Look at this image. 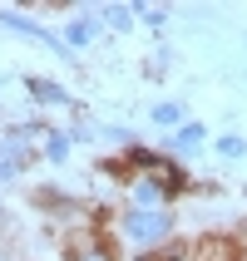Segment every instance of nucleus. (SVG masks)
Instances as JSON below:
<instances>
[{
    "instance_id": "1",
    "label": "nucleus",
    "mask_w": 247,
    "mask_h": 261,
    "mask_svg": "<svg viewBox=\"0 0 247 261\" xmlns=\"http://www.w3.org/2000/svg\"><path fill=\"white\" fill-rule=\"evenodd\" d=\"M173 227V217H163V212H129V222H124V232L133 237V242H153V237H163Z\"/></svg>"
},
{
    "instance_id": "2",
    "label": "nucleus",
    "mask_w": 247,
    "mask_h": 261,
    "mask_svg": "<svg viewBox=\"0 0 247 261\" xmlns=\"http://www.w3.org/2000/svg\"><path fill=\"white\" fill-rule=\"evenodd\" d=\"M64 251H70V261H114L109 242H99V237H89V232L70 237V242H64Z\"/></svg>"
},
{
    "instance_id": "3",
    "label": "nucleus",
    "mask_w": 247,
    "mask_h": 261,
    "mask_svg": "<svg viewBox=\"0 0 247 261\" xmlns=\"http://www.w3.org/2000/svg\"><path fill=\"white\" fill-rule=\"evenodd\" d=\"M198 261H237V247L228 237H203L198 242Z\"/></svg>"
},
{
    "instance_id": "4",
    "label": "nucleus",
    "mask_w": 247,
    "mask_h": 261,
    "mask_svg": "<svg viewBox=\"0 0 247 261\" xmlns=\"http://www.w3.org/2000/svg\"><path fill=\"white\" fill-rule=\"evenodd\" d=\"M30 94H40V103H64L70 94L59 84H50V79H30Z\"/></svg>"
},
{
    "instance_id": "5",
    "label": "nucleus",
    "mask_w": 247,
    "mask_h": 261,
    "mask_svg": "<svg viewBox=\"0 0 247 261\" xmlns=\"http://www.w3.org/2000/svg\"><path fill=\"white\" fill-rule=\"evenodd\" d=\"M10 30H20V35H30V40H40V44H55V35H44L40 25H30V20H15V15H0Z\"/></svg>"
},
{
    "instance_id": "6",
    "label": "nucleus",
    "mask_w": 247,
    "mask_h": 261,
    "mask_svg": "<svg viewBox=\"0 0 247 261\" xmlns=\"http://www.w3.org/2000/svg\"><path fill=\"white\" fill-rule=\"evenodd\" d=\"M20 158H25V148H20V143H5V148H0V177H10V168Z\"/></svg>"
},
{
    "instance_id": "7",
    "label": "nucleus",
    "mask_w": 247,
    "mask_h": 261,
    "mask_svg": "<svg viewBox=\"0 0 247 261\" xmlns=\"http://www.w3.org/2000/svg\"><path fill=\"white\" fill-rule=\"evenodd\" d=\"M178 148H183V153H193V148L203 143V128H198V123H188V128H178V138H173Z\"/></svg>"
},
{
    "instance_id": "8",
    "label": "nucleus",
    "mask_w": 247,
    "mask_h": 261,
    "mask_svg": "<svg viewBox=\"0 0 247 261\" xmlns=\"http://www.w3.org/2000/svg\"><path fill=\"white\" fill-rule=\"evenodd\" d=\"M139 261H183V247H159V251H148V256H139Z\"/></svg>"
},
{
    "instance_id": "9",
    "label": "nucleus",
    "mask_w": 247,
    "mask_h": 261,
    "mask_svg": "<svg viewBox=\"0 0 247 261\" xmlns=\"http://www.w3.org/2000/svg\"><path fill=\"white\" fill-rule=\"evenodd\" d=\"M44 153H50V158H64V153H70V143H64V133H55V138H50V143H44Z\"/></svg>"
},
{
    "instance_id": "10",
    "label": "nucleus",
    "mask_w": 247,
    "mask_h": 261,
    "mask_svg": "<svg viewBox=\"0 0 247 261\" xmlns=\"http://www.w3.org/2000/svg\"><path fill=\"white\" fill-rule=\"evenodd\" d=\"M218 148L228 153V158H242V153H247V143H242V138H218Z\"/></svg>"
},
{
    "instance_id": "11",
    "label": "nucleus",
    "mask_w": 247,
    "mask_h": 261,
    "mask_svg": "<svg viewBox=\"0 0 247 261\" xmlns=\"http://www.w3.org/2000/svg\"><path fill=\"white\" fill-rule=\"evenodd\" d=\"M109 20H114L119 30H129V25H133V10H124V5H114V10H109Z\"/></svg>"
},
{
    "instance_id": "12",
    "label": "nucleus",
    "mask_w": 247,
    "mask_h": 261,
    "mask_svg": "<svg viewBox=\"0 0 247 261\" xmlns=\"http://www.w3.org/2000/svg\"><path fill=\"white\" fill-rule=\"evenodd\" d=\"M153 118H159V123H173V118H178V103H159V109H153Z\"/></svg>"
},
{
    "instance_id": "13",
    "label": "nucleus",
    "mask_w": 247,
    "mask_h": 261,
    "mask_svg": "<svg viewBox=\"0 0 247 261\" xmlns=\"http://www.w3.org/2000/svg\"><path fill=\"white\" fill-rule=\"evenodd\" d=\"M70 40H74V44L89 40V25H84V20H74V25H70Z\"/></svg>"
}]
</instances>
